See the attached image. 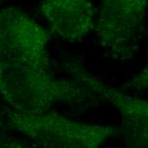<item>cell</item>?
Segmentation results:
<instances>
[{
  "label": "cell",
  "mask_w": 148,
  "mask_h": 148,
  "mask_svg": "<svg viewBox=\"0 0 148 148\" xmlns=\"http://www.w3.org/2000/svg\"><path fill=\"white\" fill-rule=\"evenodd\" d=\"M0 95L10 107L26 112L49 111L58 104L84 105L97 97L77 81L60 78L50 68L0 63Z\"/></svg>",
  "instance_id": "cell-1"
},
{
  "label": "cell",
  "mask_w": 148,
  "mask_h": 148,
  "mask_svg": "<svg viewBox=\"0 0 148 148\" xmlns=\"http://www.w3.org/2000/svg\"><path fill=\"white\" fill-rule=\"evenodd\" d=\"M1 121L38 148H101L119 134L111 125L84 123L52 111L26 112L5 107Z\"/></svg>",
  "instance_id": "cell-2"
},
{
  "label": "cell",
  "mask_w": 148,
  "mask_h": 148,
  "mask_svg": "<svg viewBox=\"0 0 148 148\" xmlns=\"http://www.w3.org/2000/svg\"><path fill=\"white\" fill-rule=\"evenodd\" d=\"M51 33L20 8L0 9V63L50 68Z\"/></svg>",
  "instance_id": "cell-3"
},
{
  "label": "cell",
  "mask_w": 148,
  "mask_h": 148,
  "mask_svg": "<svg viewBox=\"0 0 148 148\" xmlns=\"http://www.w3.org/2000/svg\"><path fill=\"white\" fill-rule=\"evenodd\" d=\"M148 0H102L95 31L112 58L131 59L144 32Z\"/></svg>",
  "instance_id": "cell-4"
},
{
  "label": "cell",
  "mask_w": 148,
  "mask_h": 148,
  "mask_svg": "<svg viewBox=\"0 0 148 148\" xmlns=\"http://www.w3.org/2000/svg\"><path fill=\"white\" fill-rule=\"evenodd\" d=\"M74 79L106 101L121 116V134L127 148H148V100L127 95L112 87L80 65L70 67Z\"/></svg>",
  "instance_id": "cell-5"
},
{
  "label": "cell",
  "mask_w": 148,
  "mask_h": 148,
  "mask_svg": "<svg viewBox=\"0 0 148 148\" xmlns=\"http://www.w3.org/2000/svg\"><path fill=\"white\" fill-rule=\"evenodd\" d=\"M40 11L50 33L66 42H81L95 30L97 10L90 0H40Z\"/></svg>",
  "instance_id": "cell-6"
},
{
  "label": "cell",
  "mask_w": 148,
  "mask_h": 148,
  "mask_svg": "<svg viewBox=\"0 0 148 148\" xmlns=\"http://www.w3.org/2000/svg\"><path fill=\"white\" fill-rule=\"evenodd\" d=\"M0 120V148H32L25 140L10 133Z\"/></svg>",
  "instance_id": "cell-7"
},
{
  "label": "cell",
  "mask_w": 148,
  "mask_h": 148,
  "mask_svg": "<svg viewBox=\"0 0 148 148\" xmlns=\"http://www.w3.org/2000/svg\"><path fill=\"white\" fill-rule=\"evenodd\" d=\"M124 88L134 91H143L148 89V64L123 84Z\"/></svg>",
  "instance_id": "cell-8"
},
{
  "label": "cell",
  "mask_w": 148,
  "mask_h": 148,
  "mask_svg": "<svg viewBox=\"0 0 148 148\" xmlns=\"http://www.w3.org/2000/svg\"><path fill=\"white\" fill-rule=\"evenodd\" d=\"M3 1H4V0H0V3H2Z\"/></svg>",
  "instance_id": "cell-9"
}]
</instances>
